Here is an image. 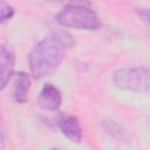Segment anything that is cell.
Listing matches in <instances>:
<instances>
[{
    "label": "cell",
    "mask_w": 150,
    "mask_h": 150,
    "mask_svg": "<svg viewBox=\"0 0 150 150\" xmlns=\"http://www.w3.org/2000/svg\"><path fill=\"white\" fill-rule=\"evenodd\" d=\"M0 141H2V137H1V132H0Z\"/></svg>",
    "instance_id": "cell-10"
},
{
    "label": "cell",
    "mask_w": 150,
    "mask_h": 150,
    "mask_svg": "<svg viewBox=\"0 0 150 150\" xmlns=\"http://www.w3.org/2000/svg\"><path fill=\"white\" fill-rule=\"evenodd\" d=\"M30 90V77L25 71H19L14 76L13 82V97L18 103H25L28 100Z\"/></svg>",
    "instance_id": "cell-7"
},
{
    "label": "cell",
    "mask_w": 150,
    "mask_h": 150,
    "mask_svg": "<svg viewBox=\"0 0 150 150\" xmlns=\"http://www.w3.org/2000/svg\"><path fill=\"white\" fill-rule=\"evenodd\" d=\"M15 14L13 6L5 1H0V22H6L11 20Z\"/></svg>",
    "instance_id": "cell-9"
},
{
    "label": "cell",
    "mask_w": 150,
    "mask_h": 150,
    "mask_svg": "<svg viewBox=\"0 0 150 150\" xmlns=\"http://www.w3.org/2000/svg\"><path fill=\"white\" fill-rule=\"evenodd\" d=\"M59 128L62 135L73 143H80L82 141L83 131L79 118L74 115H64L59 120Z\"/></svg>",
    "instance_id": "cell-5"
},
{
    "label": "cell",
    "mask_w": 150,
    "mask_h": 150,
    "mask_svg": "<svg viewBox=\"0 0 150 150\" xmlns=\"http://www.w3.org/2000/svg\"><path fill=\"white\" fill-rule=\"evenodd\" d=\"M104 127H105L107 131L111 136H114L116 138H120V139H124L125 138V132L123 131L121 125H118L114 121H104Z\"/></svg>",
    "instance_id": "cell-8"
},
{
    "label": "cell",
    "mask_w": 150,
    "mask_h": 150,
    "mask_svg": "<svg viewBox=\"0 0 150 150\" xmlns=\"http://www.w3.org/2000/svg\"><path fill=\"white\" fill-rule=\"evenodd\" d=\"M74 45L73 36L66 32H53L43 38L29 54L33 77L42 79L54 73Z\"/></svg>",
    "instance_id": "cell-1"
},
{
    "label": "cell",
    "mask_w": 150,
    "mask_h": 150,
    "mask_svg": "<svg viewBox=\"0 0 150 150\" xmlns=\"http://www.w3.org/2000/svg\"><path fill=\"white\" fill-rule=\"evenodd\" d=\"M15 66V54L7 45L0 46V90L9 82Z\"/></svg>",
    "instance_id": "cell-4"
},
{
    "label": "cell",
    "mask_w": 150,
    "mask_h": 150,
    "mask_svg": "<svg viewBox=\"0 0 150 150\" xmlns=\"http://www.w3.org/2000/svg\"><path fill=\"white\" fill-rule=\"evenodd\" d=\"M56 21L68 28L96 30L102 26L97 13L87 5H66L56 15Z\"/></svg>",
    "instance_id": "cell-2"
},
{
    "label": "cell",
    "mask_w": 150,
    "mask_h": 150,
    "mask_svg": "<svg viewBox=\"0 0 150 150\" xmlns=\"http://www.w3.org/2000/svg\"><path fill=\"white\" fill-rule=\"evenodd\" d=\"M39 104L46 110H57L62 103L61 91L52 83H46L39 95Z\"/></svg>",
    "instance_id": "cell-6"
},
{
    "label": "cell",
    "mask_w": 150,
    "mask_h": 150,
    "mask_svg": "<svg viewBox=\"0 0 150 150\" xmlns=\"http://www.w3.org/2000/svg\"><path fill=\"white\" fill-rule=\"evenodd\" d=\"M114 84L122 90L148 91L150 87V75L145 67H124L117 69L112 75Z\"/></svg>",
    "instance_id": "cell-3"
}]
</instances>
